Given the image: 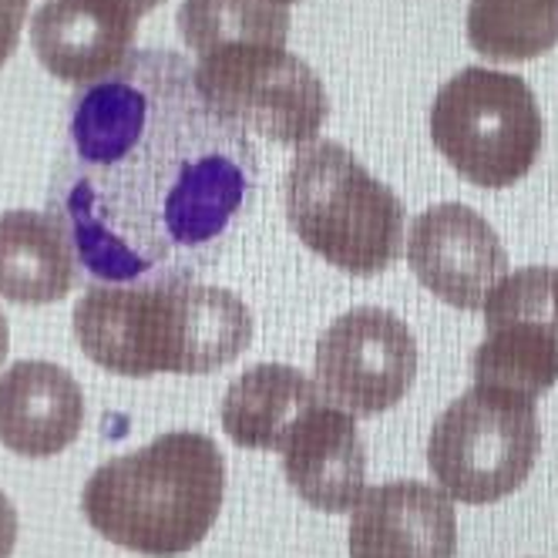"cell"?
I'll return each mask as SVG.
<instances>
[{
  "label": "cell",
  "instance_id": "obj_1",
  "mask_svg": "<svg viewBox=\"0 0 558 558\" xmlns=\"http://www.w3.org/2000/svg\"><path fill=\"white\" fill-rule=\"evenodd\" d=\"M259 158L179 51L145 48L74 92L48 182V216L77 283L198 279L219 266L256 206Z\"/></svg>",
  "mask_w": 558,
  "mask_h": 558
},
{
  "label": "cell",
  "instance_id": "obj_2",
  "mask_svg": "<svg viewBox=\"0 0 558 558\" xmlns=\"http://www.w3.org/2000/svg\"><path fill=\"white\" fill-rule=\"evenodd\" d=\"M74 340L88 361L114 377H206L246 353L253 313L232 290L172 283L88 287L74 306Z\"/></svg>",
  "mask_w": 558,
  "mask_h": 558
},
{
  "label": "cell",
  "instance_id": "obj_3",
  "mask_svg": "<svg viewBox=\"0 0 558 558\" xmlns=\"http://www.w3.org/2000/svg\"><path fill=\"white\" fill-rule=\"evenodd\" d=\"M226 498V458L206 434L175 430L108 458L82 492L88 525L118 548L172 558L198 548Z\"/></svg>",
  "mask_w": 558,
  "mask_h": 558
},
{
  "label": "cell",
  "instance_id": "obj_4",
  "mask_svg": "<svg viewBox=\"0 0 558 558\" xmlns=\"http://www.w3.org/2000/svg\"><path fill=\"white\" fill-rule=\"evenodd\" d=\"M283 213L300 243L347 276H380L404 253V203L333 138L296 151L283 175Z\"/></svg>",
  "mask_w": 558,
  "mask_h": 558
},
{
  "label": "cell",
  "instance_id": "obj_5",
  "mask_svg": "<svg viewBox=\"0 0 558 558\" xmlns=\"http://www.w3.org/2000/svg\"><path fill=\"white\" fill-rule=\"evenodd\" d=\"M542 108L522 74L464 68L430 105V142L477 189H511L542 155Z\"/></svg>",
  "mask_w": 558,
  "mask_h": 558
},
{
  "label": "cell",
  "instance_id": "obj_6",
  "mask_svg": "<svg viewBox=\"0 0 558 558\" xmlns=\"http://www.w3.org/2000/svg\"><path fill=\"white\" fill-rule=\"evenodd\" d=\"M542 454L538 408L529 397L474 384L437 414L427 468L441 492L464 505H492L529 482Z\"/></svg>",
  "mask_w": 558,
  "mask_h": 558
},
{
  "label": "cell",
  "instance_id": "obj_7",
  "mask_svg": "<svg viewBox=\"0 0 558 558\" xmlns=\"http://www.w3.org/2000/svg\"><path fill=\"white\" fill-rule=\"evenodd\" d=\"M192 68L198 88L222 114L272 145H313L330 118L320 74L283 45L222 48Z\"/></svg>",
  "mask_w": 558,
  "mask_h": 558
},
{
  "label": "cell",
  "instance_id": "obj_8",
  "mask_svg": "<svg viewBox=\"0 0 558 558\" xmlns=\"http://www.w3.org/2000/svg\"><path fill=\"white\" fill-rule=\"evenodd\" d=\"M474 384L538 401L558 384V266H525L488 293Z\"/></svg>",
  "mask_w": 558,
  "mask_h": 558
},
{
  "label": "cell",
  "instance_id": "obj_9",
  "mask_svg": "<svg viewBox=\"0 0 558 558\" xmlns=\"http://www.w3.org/2000/svg\"><path fill=\"white\" fill-rule=\"evenodd\" d=\"M414 333L384 306H353L316 340V387L353 417L397 408L414 387Z\"/></svg>",
  "mask_w": 558,
  "mask_h": 558
},
{
  "label": "cell",
  "instance_id": "obj_10",
  "mask_svg": "<svg viewBox=\"0 0 558 558\" xmlns=\"http://www.w3.org/2000/svg\"><path fill=\"white\" fill-rule=\"evenodd\" d=\"M408 263L427 293L468 313L482 310L508 276V253L495 226L461 203H437L414 219Z\"/></svg>",
  "mask_w": 558,
  "mask_h": 558
},
{
  "label": "cell",
  "instance_id": "obj_11",
  "mask_svg": "<svg viewBox=\"0 0 558 558\" xmlns=\"http://www.w3.org/2000/svg\"><path fill=\"white\" fill-rule=\"evenodd\" d=\"M287 485L316 511L343 514L364 495L367 451L353 414L327 397L310 404L279 445Z\"/></svg>",
  "mask_w": 558,
  "mask_h": 558
},
{
  "label": "cell",
  "instance_id": "obj_12",
  "mask_svg": "<svg viewBox=\"0 0 558 558\" xmlns=\"http://www.w3.org/2000/svg\"><path fill=\"white\" fill-rule=\"evenodd\" d=\"M458 514L451 495L424 482L364 488L350 514V558H454Z\"/></svg>",
  "mask_w": 558,
  "mask_h": 558
},
{
  "label": "cell",
  "instance_id": "obj_13",
  "mask_svg": "<svg viewBox=\"0 0 558 558\" xmlns=\"http://www.w3.org/2000/svg\"><path fill=\"white\" fill-rule=\"evenodd\" d=\"M138 21L122 0H48L34 11L31 45L61 82L92 85L125 64Z\"/></svg>",
  "mask_w": 558,
  "mask_h": 558
},
{
  "label": "cell",
  "instance_id": "obj_14",
  "mask_svg": "<svg viewBox=\"0 0 558 558\" xmlns=\"http://www.w3.org/2000/svg\"><path fill=\"white\" fill-rule=\"evenodd\" d=\"M85 427V393L51 361H17L0 377V445L21 458H54Z\"/></svg>",
  "mask_w": 558,
  "mask_h": 558
},
{
  "label": "cell",
  "instance_id": "obj_15",
  "mask_svg": "<svg viewBox=\"0 0 558 558\" xmlns=\"http://www.w3.org/2000/svg\"><path fill=\"white\" fill-rule=\"evenodd\" d=\"M77 287L74 253L48 213H0V296L21 306L64 300Z\"/></svg>",
  "mask_w": 558,
  "mask_h": 558
},
{
  "label": "cell",
  "instance_id": "obj_16",
  "mask_svg": "<svg viewBox=\"0 0 558 558\" xmlns=\"http://www.w3.org/2000/svg\"><path fill=\"white\" fill-rule=\"evenodd\" d=\"M324 397L303 371L290 364H256L239 374L222 401V427L239 448L279 451L290 424Z\"/></svg>",
  "mask_w": 558,
  "mask_h": 558
},
{
  "label": "cell",
  "instance_id": "obj_17",
  "mask_svg": "<svg viewBox=\"0 0 558 558\" xmlns=\"http://www.w3.org/2000/svg\"><path fill=\"white\" fill-rule=\"evenodd\" d=\"M179 34L195 58L239 45H283L290 11L272 0H182Z\"/></svg>",
  "mask_w": 558,
  "mask_h": 558
},
{
  "label": "cell",
  "instance_id": "obj_18",
  "mask_svg": "<svg viewBox=\"0 0 558 558\" xmlns=\"http://www.w3.org/2000/svg\"><path fill=\"white\" fill-rule=\"evenodd\" d=\"M468 41L501 64L542 58L558 45V0H471Z\"/></svg>",
  "mask_w": 558,
  "mask_h": 558
},
{
  "label": "cell",
  "instance_id": "obj_19",
  "mask_svg": "<svg viewBox=\"0 0 558 558\" xmlns=\"http://www.w3.org/2000/svg\"><path fill=\"white\" fill-rule=\"evenodd\" d=\"M24 17H27V0H0V68L17 51Z\"/></svg>",
  "mask_w": 558,
  "mask_h": 558
},
{
  "label": "cell",
  "instance_id": "obj_20",
  "mask_svg": "<svg viewBox=\"0 0 558 558\" xmlns=\"http://www.w3.org/2000/svg\"><path fill=\"white\" fill-rule=\"evenodd\" d=\"M14 545H17V508L0 492V558H11Z\"/></svg>",
  "mask_w": 558,
  "mask_h": 558
},
{
  "label": "cell",
  "instance_id": "obj_21",
  "mask_svg": "<svg viewBox=\"0 0 558 558\" xmlns=\"http://www.w3.org/2000/svg\"><path fill=\"white\" fill-rule=\"evenodd\" d=\"M122 4H129L138 17H145V14H151L158 4H166V0H122Z\"/></svg>",
  "mask_w": 558,
  "mask_h": 558
},
{
  "label": "cell",
  "instance_id": "obj_22",
  "mask_svg": "<svg viewBox=\"0 0 558 558\" xmlns=\"http://www.w3.org/2000/svg\"><path fill=\"white\" fill-rule=\"evenodd\" d=\"M8 350H11V330H8L4 313H0V364L8 361Z\"/></svg>",
  "mask_w": 558,
  "mask_h": 558
},
{
  "label": "cell",
  "instance_id": "obj_23",
  "mask_svg": "<svg viewBox=\"0 0 558 558\" xmlns=\"http://www.w3.org/2000/svg\"><path fill=\"white\" fill-rule=\"evenodd\" d=\"M272 4H279V8H290V4H296V0H272Z\"/></svg>",
  "mask_w": 558,
  "mask_h": 558
}]
</instances>
